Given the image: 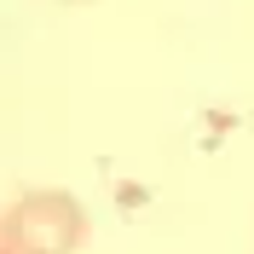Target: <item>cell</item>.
Returning <instances> with one entry per match:
<instances>
[{"label":"cell","mask_w":254,"mask_h":254,"mask_svg":"<svg viewBox=\"0 0 254 254\" xmlns=\"http://www.w3.org/2000/svg\"><path fill=\"white\" fill-rule=\"evenodd\" d=\"M87 214L69 190H23L0 220V254H75Z\"/></svg>","instance_id":"6da1fadb"}]
</instances>
